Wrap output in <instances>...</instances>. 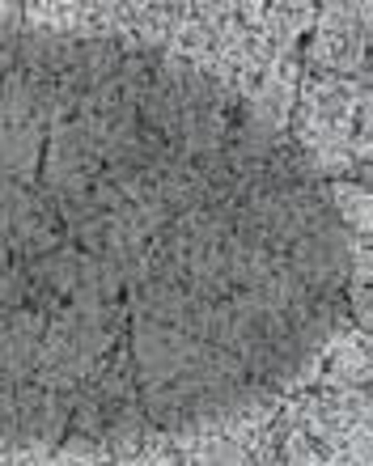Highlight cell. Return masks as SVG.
<instances>
[{
	"instance_id": "obj_1",
	"label": "cell",
	"mask_w": 373,
	"mask_h": 466,
	"mask_svg": "<svg viewBox=\"0 0 373 466\" xmlns=\"http://www.w3.org/2000/svg\"><path fill=\"white\" fill-rule=\"evenodd\" d=\"M43 145H47L43 127H0V178L35 187L43 170Z\"/></svg>"
},
{
	"instance_id": "obj_2",
	"label": "cell",
	"mask_w": 373,
	"mask_h": 466,
	"mask_svg": "<svg viewBox=\"0 0 373 466\" xmlns=\"http://www.w3.org/2000/svg\"><path fill=\"white\" fill-rule=\"evenodd\" d=\"M30 297V276H25V263L22 258H9V268L0 271V314L25 306Z\"/></svg>"
},
{
	"instance_id": "obj_3",
	"label": "cell",
	"mask_w": 373,
	"mask_h": 466,
	"mask_svg": "<svg viewBox=\"0 0 373 466\" xmlns=\"http://www.w3.org/2000/svg\"><path fill=\"white\" fill-rule=\"evenodd\" d=\"M17 450V394L0 386V454Z\"/></svg>"
},
{
	"instance_id": "obj_4",
	"label": "cell",
	"mask_w": 373,
	"mask_h": 466,
	"mask_svg": "<svg viewBox=\"0 0 373 466\" xmlns=\"http://www.w3.org/2000/svg\"><path fill=\"white\" fill-rule=\"evenodd\" d=\"M17 199H22V183H13V178H0V238H5V242H9L13 217H17Z\"/></svg>"
}]
</instances>
